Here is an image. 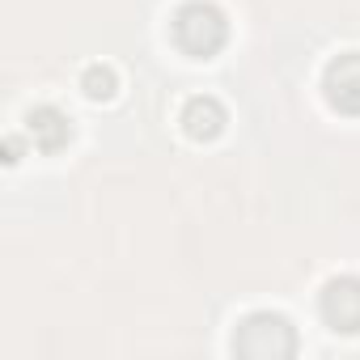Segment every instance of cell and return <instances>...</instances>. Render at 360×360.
<instances>
[{
	"instance_id": "2",
	"label": "cell",
	"mask_w": 360,
	"mask_h": 360,
	"mask_svg": "<svg viewBox=\"0 0 360 360\" xmlns=\"http://www.w3.org/2000/svg\"><path fill=\"white\" fill-rule=\"evenodd\" d=\"M233 352L250 356V360H284L297 352V330L284 314L271 309H255L238 322L233 330Z\"/></svg>"
},
{
	"instance_id": "7",
	"label": "cell",
	"mask_w": 360,
	"mask_h": 360,
	"mask_svg": "<svg viewBox=\"0 0 360 360\" xmlns=\"http://www.w3.org/2000/svg\"><path fill=\"white\" fill-rule=\"evenodd\" d=\"M81 89H85L94 102H106V98H115L119 77H115V68H110V64H89V68H85V77H81Z\"/></svg>"
},
{
	"instance_id": "6",
	"label": "cell",
	"mask_w": 360,
	"mask_h": 360,
	"mask_svg": "<svg viewBox=\"0 0 360 360\" xmlns=\"http://www.w3.org/2000/svg\"><path fill=\"white\" fill-rule=\"evenodd\" d=\"M225 123H229V115H225V106L217 98H208V94L187 98V106H183V131L191 140H200V144L204 140H217L225 131Z\"/></svg>"
},
{
	"instance_id": "8",
	"label": "cell",
	"mask_w": 360,
	"mask_h": 360,
	"mask_svg": "<svg viewBox=\"0 0 360 360\" xmlns=\"http://www.w3.org/2000/svg\"><path fill=\"white\" fill-rule=\"evenodd\" d=\"M5 153H9V157H5V161H9V165H13V161H18V153H22V148H18V140H13V136H9V140H5Z\"/></svg>"
},
{
	"instance_id": "4",
	"label": "cell",
	"mask_w": 360,
	"mask_h": 360,
	"mask_svg": "<svg viewBox=\"0 0 360 360\" xmlns=\"http://www.w3.org/2000/svg\"><path fill=\"white\" fill-rule=\"evenodd\" d=\"M322 94L339 115H360V51H343L326 64Z\"/></svg>"
},
{
	"instance_id": "1",
	"label": "cell",
	"mask_w": 360,
	"mask_h": 360,
	"mask_svg": "<svg viewBox=\"0 0 360 360\" xmlns=\"http://www.w3.org/2000/svg\"><path fill=\"white\" fill-rule=\"evenodd\" d=\"M169 34H174L178 51H187L191 60H208V56H217L225 47L229 22H225V13L212 5V0H187V5L174 9Z\"/></svg>"
},
{
	"instance_id": "3",
	"label": "cell",
	"mask_w": 360,
	"mask_h": 360,
	"mask_svg": "<svg viewBox=\"0 0 360 360\" xmlns=\"http://www.w3.org/2000/svg\"><path fill=\"white\" fill-rule=\"evenodd\" d=\"M322 322L339 335H360V276H335L326 280L318 297Z\"/></svg>"
},
{
	"instance_id": "5",
	"label": "cell",
	"mask_w": 360,
	"mask_h": 360,
	"mask_svg": "<svg viewBox=\"0 0 360 360\" xmlns=\"http://www.w3.org/2000/svg\"><path fill=\"white\" fill-rule=\"evenodd\" d=\"M26 131H30V140H34L39 153H60L72 140V119L60 106H34L26 115Z\"/></svg>"
}]
</instances>
